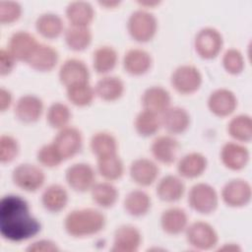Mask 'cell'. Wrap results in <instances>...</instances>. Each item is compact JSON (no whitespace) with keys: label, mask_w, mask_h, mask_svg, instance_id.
I'll use <instances>...</instances> for the list:
<instances>
[{"label":"cell","mask_w":252,"mask_h":252,"mask_svg":"<svg viewBox=\"0 0 252 252\" xmlns=\"http://www.w3.org/2000/svg\"><path fill=\"white\" fill-rule=\"evenodd\" d=\"M40 221L32 214L29 202L20 195L7 194L0 200V234L10 242H23L38 234Z\"/></svg>","instance_id":"cell-1"},{"label":"cell","mask_w":252,"mask_h":252,"mask_svg":"<svg viewBox=\"0 0 252 252\" xmlns=\"http://www.w3.org/2000/svg\"><path fill=\"white\" fill-rule=\"evenodd\" d=\"M105 224V216L94 208L75 209L66 215L63 222L66 233L74 238L95 235L103 230Z\"/></svg>","instance_id":"cell-2"},{"label":"cell","mask_w":252,"mask_h":252,"mask_svg":"<svg viewBox=\"0 0 252 252\" xmlns=\"http://www.w3.org/2000/svg\"><path fill=\"white\" fill-rule=\"evenodd\" d=\"M129 35L137 42L151 41L158 32V20L149 10L138 9L132 12L127 20Z\"/></svg>","instance_id":"cell-3"},{"label":"cell","mask_w":252,"mask_h":252,"mask_svg":"<svg viewBox=\"0 0 252 252\" xmlns=\"http://www.w3.org/2000/svg\"><path fill=\"white\" fill-rule=\"evenodd\" d=\"M187 201L195 212L209 215L214 213L219 206V194L211 184L199 182L190 188Z\"/></svg>","instance_id":"cell-4"},{"label":"cell","mask_w":252,"mask_h":252,"mask_svg":"<svg viewBox=\"0 0 252 252\" xmlns=\"http://www.w3.org/2000/svg\"><path fill=\"white\" fill-rule=\"evenodd\" d=\"M184 233L187 243L196 250H211L218 245V232L207 221L196 220L189 223Z\"/></svg>","instance_id":"cell-5"},{"label":"cell","mask_w":252,"mask_h":252,"mask_svg":"<svg viewBox=\"0 0 252 252\" xmlns=\"http://www.w3.org/2000/svg\"><path fill=\"white\" fill-rule=\"evenodd\" d=\"M223 46V37L219 30L205 27L197 32L194 37V49L199 57L210 60L216 58Z\"/></svg>","instance_id":"cell-6"},{"label":"cell","mask_w":252,"mask_h":252,"mask_svg":"<svg viewBox=\"0 0 252 252\" xmlns=\"http://www.w3.org/2000/svg\"><path fill=\"white\" fill-rule=\"evenodd\" d=\"M203 83L200 70L191 64H183L176 67L170 76L172 88L180 94H192L196 93Z\"/></svg>","instance_id":"cell-7"},{"label":"cell","mask_w":252,"mask_h":252,"mask_svg":"<svg viewBox=\"0 0 252 252\" xmlns=\"http://www.w3.org/2000/svg\"><path fill=\"white\" fill-rule=\"evenodd\" d=\"M12 181L15 186L23 191L32 193L39 190L45 182L43 170L32 163L23 162L14 167Z\"/></svg>","instance_id":"cell-8"},{"label":"cell","mask_w":252,"mask_h":252,"mask_svg":"<svg viewBox=\"0 0 252 252\" xmlns=\"http://www.w3.org/2000/svg\"><path fill=\"white\" fill-rule=\"evenodd\" d=\"M95 170L87 162H76L65 171V180L75 192L85 193L90 191L95 183Z\"/></svg>","instance_id":"cell-9"},{"label":"cell","mask_w":252,"mask_h":252,"mask_svg":"<svg viewBox=\"0 0 252 252\" xmlns=\"http://www.w3.org/2000/svg\"><path fill=\"white\" fill-rule=\"evenodd\" d=\"M220 197L226 206L230 208H242L250 203L252 188L247 180L234 178L222 186Z\"/></svg>","instance_id":"cell-10"},{"label":"cell","mask_w":252,"mask_h":252,"mask_svg":"<svg viewBox=\"0 0 252 252\" xmlns=\"http://www.w3.org/2000/svg\"><path fill=\"white\" fill-rule=\"evenodd\" d=\"M83 134L73 126H67L61 130L54 137L52 143L63 158L64 160L74 158L83 148Z\"/></svg>","instance_id":"cell-11"},{"label":"cell","mask_w":252,"mask_h":252,"mask_svg":"<svg viewBox=\"0 0 252 252\" xmlns=\"http://www.w3.org/2000/svg\"><path fill=\"white\" fill-rule=\"evenodd\" d=\"M39 43L32 33L17 31L10 36L7 49L17 61L28 63Z\"/></svg>","instance_id":"cell-12"},{"label":"cell","mask_w":252,"mask_h":252,"mask_svg":"<svg viewBox=\"0 0 252 252\" xmlns=\"http://www.w3.org/2000/svg\"><path fill=\"white\" fill-rule=\"evenodd\" d=\"M207 105L211 113L217 117H227L231 115L237 107V98L234 93L225 88L214 90L207 100Z\"/></svg>","instance_id":"cell-13"},{"label":"cell","mask_w":252,"mask_h":252,"mask_svg":"<svg viewBox=\"0 0 252 252\" xmlns=\"http://www.w3.org/2000/svg\"><path fill=\"white\" fill-rule=\"evenodd\" d=\"M142 244V233L132 224H121L114 230L112 252H136Z\"/></svg>","instance_id":"cell-14"},{"label":"cell","mask_w":252,"mask_h":252,"mask_svg":"<svg viewBox=\"0 0 252 252\" xmlns=\"http://www.w3.org/2000/svg\"><path fill=\"white\" fill-rule=\"evenodd\" d=\"M60 83L65 87L76 84L89 83L90 71L87 64L78 58H68L60 66L58 71Z\"/></svg>","instance_id":"cell-15"},{"label":"cell","mask_w":252,"mask_h":252,"mask_svg":"<svg viewBox=\"0 0 252 252\" xmlns=\"http://www.w3.org/2000/svg\"><path fill=\"white\" fill-rule=\"evenodd\" d=\"M42 99L34 94H24L18 98L14 107L15 117L22 123L37 122L43 112Z\"/></svg>","instance_id":"cell-16"},{"label":"cell","mask_w":252,"mask_h":252,"mask_svg":"<svg viewBox=\"0 0 252 252\" xmlns=\"http://www.w3.org/2000/svg\"><path fill=\"white\" fill-rule=\"evenodd\" d=\"M180 144L173 135L165 134L156 137L151 144V153L156 161L172 164L177 159Z\"/></svg>","instance_id":"cell-17"},{"label":"cell","mask_w":252,"mask_h":252,"mask_svg":"<svg viewBox=\"0 0 252 252\" xmlns=\"http://www.w3.org/2000/svg\"><path fill=\"white\" fill-rule=\"evenodd\" d=\"M159 168L156 160L147 158L134 159L129 166V175L133 182L142 187L155 183L158 177Z\"/></svg>","instance_id":"cell-18"},{"label":"cell","mask_w":252,"mask_h":252,"mask_svg":"<svg viewBox=\"0 0 252 252\" xmlns=\"http://www.w3.org/2000/svg\"><path fill=\"white\" fill-rule=\"evenodd\" d=\"M221 163L230 170L243 169L250 158L248 149L238 142H226L222 145L220 152Z\"/></svg>","instance_id":"cell-19"},{"label":"cell","mask_w":252,"mask_h":252,"mask_svg":"<svg viewBox=\"0 0 252 252\" xmlns=\"http://www.w3.org/2000/svg\"><path fill=\"white\" fill-rule=\"evenodd\" d=\"M161 127L170 135H179L186 132L191 123V117L187 109L181 106H169L160 114Z\"/></svg>","instance_id":"cell-20"},{"label":"cell","mask_w":252,"mask_h":252,"mask_svg":"<svg viewBox=\"0 0 252 252\" xmlns=\"http://www.w3.org/2000/svg\"><path fill=\"white\" fill-rule=\"evenodd\" d=\"M123 68L131 76H142L147 74L153 65L152 55L143 48L128 49L122 60Z\"/></svg>","instance_id":"cell-21"},{"label":"cell","mask_w":252,"mask_h":252,"mask_svg":"<svg viewBox=\"0 0 252 252\" xmlns=\"http://www.w3.org/2000/svg\"><path fill=\"white\" fill-rule=\"evenodd\" d=\"M208 159L199 152H191L182 156L176 165L178 175L181 178L194 179L201 176L207 169Z\"/></svg>","instance_id":"cell-22"},{"label":"cell","mask_w":252,"mask_h":252,"mask_svg":"<svg viewBox=\"0 0 252 252\" xmlns=\"http://www.w3.org/2000/svg\"><path fill=\"white\" fill-rule=\"evenodd\" d=\"M159 224L163 232L168 235H179L183 233L189 224L186 211L179 207L165 209L159 218Z\"/></svg>","instance_id":"cell-23"},{"label":"cell","mask_w":252,"mask_h":252,"mask_svg":"<svg viewBox=\"0 0 252 252\" xmlns=\"http://www.w3.org/2000/svg\"><path fill=\"white\" fill-rule=\"evenodd\" d=\"M185 193V184L179 175L167 174L161 177L157 184L156 194L159 200L166 203L179 201Z\"/></svg>","instance_id":"cell-24"},{"label":"cell","mask_w":252,"mask_h":252,"mask_svg":"<svg viewBox=\"0 0 252 252\" xmlns=\"http://www.w3.org/2000/svg\"><path fill=\"white\" fill-rule=\"evenodd\" d=\"M141 102L144 109L151 110L160 115L171 106V95L169 92L161 86H151L144 91Z\"/></svg>","instance_id":"cell-25"},{"label":"cell","mask_w":252,"mask_h":252,"mask_svg":"<svg viewBox=\"0 0 252 252\" xmlns=\"http://www.w3.org/2000/svg\"><path fill=\"white\" fill-rule=\"evenodd\" d=\"M58 60L59 53L53 46L39 43L27 64L37 72H49L56 67Z\"/></svg>","instance_id":"cell-26"},{"label":"cell","mask_w":252,"mask_h":252,"mask_svg":"<svg viewBox=\"0 0 252 252\" xmlns=\"http://www.w3.org/2000/svg\"><path fill=\"white\" fill-rule=\"evenodd\" d=\"M40 201L45 211L57 214L66 208L69 201V195L64 186L53 183L48 185L42 191Z\"/></svg>","instance_id":"cell-27"},{"label":"cell","mask_w":252,"mask_h":252,"mask_svg":"<svg viewBox=\"0 0 252 252\" xmlns=\"http://www.w3.org/2000/svg\"><path fill=\"white\" fill-rule=\"evenodd\" d=\"M36 32L44 38L54 39L59 37L65 32L63 19L55 13L45 12L40 14L34 23Z\"/></svg>","instance_id":"cell-28"},{"label":"cell","mask_w":252,"mask_h":252,"mask_svg":"<svg viewBox=\"0 0 252 252\" xmlns=\"http://www.w3.org/2000/svg\"><path fill=\"white\" fill-rule=\"evenodd\" d=\"M65 16L70 26L90 27L94 19V9L90 2L72 1L65 9Z\"/></svg>","instance_id":"cell-29"},{"label":"cell","mask_w":252,"mask_h":252,"mask_svg":"<svg viewBox=\"0 0 252 252\" xmlns=\"http://www.w3.org/2000/svg\"><path fill=\"white\" fill-rule=\"evenodd\" d=\"M123 208L131 217H144L152 208L151 196L146 191L141 189L131 190L124 197Z\"/></svg>","instance_id":"cell-30"},{"label":"cell","mask_w":252,"mask_h":252,"mask_svg":"<svg viewBox=\"0 0 252 252\" xmlns=\"http://www.w3.org/2000/svg\"><path fill=\"white\" fill-rule=\"evenodd\" d=\"M94 88L95 95L108 102L118 100L125 91L124 82L119 77L109 75L100 78Z\"/></svg>","instance_id":"cell-31"},{"label":"cell","mask_w":252,"mask_h":252,"mask_svg":"<svg viewBox=\"0 0 252 252\" xmlns=\"http://www.w3.org/2000/svg\"><path fill=\"white\" fill-rule=\"evenodd\" d=\"M93 68L97 74L107 75L117 65L118 53L110 45L97 46L93 52Z\"/></svg>","instance_id":"cell-32"},{"label":"cell","mask_w":252,"mask_h":252,"mask_svg":"<svg viewBox=\"0 0 252 252\" xmlns=\"http://www.w3.org/2000/svg\"><path fill=\"white\" fill-rule=\"evenodd\" d=\"M92 200L98 207L103 209L112 208L118 201L119 192L116 186L110 181L95 182L90 190Z\"/></svg>","instance_id":"cell-33"},{"label":"cell","mask_w":252,"mask_h":252,"mask_svg":"<svg viewBox=\"0 0 252 252\" xmlns=\"http://www.w3.org/2000/svg\"><path fill=\"white\" fill-rule=\"evenodd\" d=\"M96 171L106 181H115L124 174V163L118 154L96 158Z\"/></svg>","instance_id":"cell-34"},{"label":"cell","mask_w":252,"mask_h":252,"mask_svg":"<svg viewBox=\"0 0 252 252\" xmlns=\"http://www.w3.org/2000/svg\"><path fill=\"white\" fill-rule=\"evenodd\" d=\"M63 35L68 48L77 52L87 49L93 40V33L89 27L69 26L65 29Z\"/></svg>","instance_id":"cell-35"},{"label":"cell","mask_w":252,"mask_h":252,"mask_svg":"<svg viewBox=\"0 0 252 252\" xmlns=\"http://www.w3.org/2000/svg\"><path fill=\"white\" fill-rule=\"evenodd\" d=\"M161 127L160 115L148 109H142L137 113L134 120V128L141 137L154 136Z\"/></svg>","instance_id":"cell-36"},{"label":"cell","mask_w":252,"mask_h":252,"mask_svg":"<svg viewBox=\"0 0 252 252\" xmlns=\"http://www.w3.org/2000/svg\"><path fill=\"white\" fill-rule=\"evenodd\" d=\"M90 149L96 158L105 157L117 154L118 142L112 133L99 131L91 137Z\"/></svg>","instance_id":"cell-37"},{"label":"cell","mask_w":252,"mask_h":252,"mask_svg":"<svg viewBox=\"0 0 252 252\" xmlns=\"http://www.w3.org/2000/svg\"><path fill=\"white\" fill-rule=\"evenodd\" d=\"M228 135L238 143H248L252 139V118L248 114L233 116L227 123Z\"/></svg>","instance_id":"cell-38"},{"label":"cell","mask_w":252,"mask_h":252,"mask_svg":"<svg viewBox=\"0 0 252 252\" xmlns=\"http://www.w3.org/2000/svg\"><path fill=\"white\" fill-rule=\"evenodd\" d=\"M66 96L73 105L78 107H85L92 104L96 95L94 88L89 82L67 87Z\"/></svg>","instance_id":"cell-39"},{"label":"cell","mask_w":252,"mask_h":252,"mask_svg":"<svg viewBox=\"0 0 252 252\" xmlns=\"http://www.w3.org/2000/svg\"><path fill=\"white\" fill-rule=\"evenodd\" d=\"M72 118V112L69 106L61 101L51 103L46 112V122L48 125L56 130H61L67 126Z\"/></svg>","instance_id":"cell-40"},{"label":"cell","mask_w":252,"mask_h":252,"mask_svg":"<svg viewBox=\"0 0 252 252\" xmlns=\"http://www.w3.org/2000/svg\"><path fill=\"white\" fill-rule=\"evenodd\" d=\"M221 64L223 69L230 75H238L245 68L244 57L236 48H228L223 52Z\"/></svg>","instance_id":"cell-41"},{"label":"cell","mask_w":252,"mask_h":252,"mask_svg":"<svg viewBox=\"0 0 252 252\" xmlns=\"http://www.w3.org/2000/svg\"><path fill=\"white\" fill-rule=\"evenodd\" d=\"M36 159L40 165L47 168L57 167L64 161L53 143L42 145L36 152Z\"/></svg>","instance_id":"cell-42"},{"label":"cell","mask_w":252,"mask_h":252,"mask_svg":"<svg viewBox=\"0 0 252 252\" xmlns=\"http://www.w3.org/2000/svg\"><path fill=\"white\" fill-rule=\"evenodd\" d=\"M20 145L18 140L10 135L3 134L0 137V162L3 164L10 163L19 156Z\"/></svg>","instance_id":"cell-43"},{"label":"cell","mask_w":252,"mask_h":252,"mask_svg":"<svg viewBox=\"0 0 252 252\" xmlns=\"http://www.w3.org/2000/svg\"><path fill=\"white\" fill-rule=\"evenodd\" d=\"M23 9L17 1H0V23L11 25L22 17Z\"/></svg>","instance_id":"cell-44"},{"label":"cell","mask_w":252,"mask_h":252,"mask_svg":"<svg viewBox=\"0 0 252 252\" xmlns=\"http://www.w3.org/2000/svg\"><path fill=\"white\" fill-rule=\"evenodd\" d=\"M17 60L11 54L7 48H1L0 50V75L7 76L15 68Z\"/></svg>","instance_id":"cell-45"},{"label":"cell","mask_w":252,"mask_h":252,"mask_svg":"<svg viewBox=\"0 0 252 252\" xmlns=\"http://www.w3.org/2000/svg\"><path fill=\"white\" fill-rule=\"evenodd\" d=\"M26 250L28 252H57L59 247L50 239H39L29 244Z\"/></svg>","instance_id":"cell-46"},{"label":"cell","mask_w":252,"mask_h":252,"mask_svg":"<svg viewBox=\"0 0 252 252\" xmlns=\"http://www.w3.org/2000/svg\"><path fill=\"white\" fill-rule=\"evenodd\" d=\"M12 103H13L12 93L3 87L0 88V111L5 112L11 107Z\"/></svg>","instance_id":"cell-47"},{"label":"cell","mask_w":252,"mask_h":252,"mask_svg":"<svg viewBox=\"0 0 252 252\" xmlns=\"http://www.w3.org/2000/svg\"><path fill=\"white\" fill-rule=\"evenodd\" d=\"M98 3H99V5L105 7L106 9H113L120 4L119 1H110V2L109 1H99Z\"/></svg>","instance_id":"cell-48"},{"label":"cell","mask_w":252,"mask_h":252,"mask_svg":"<svg viewBox=\"0 0 252 252\" xmlns=\"http://www.w3.org/2000/svg\"><path fill=\"white\" fill-rule=\"evenodd\" d=\"M142 7H145L144 9L145 10H148V8H152V7H154V6H156V5H158L159 4V2L158 1H139L138 2Z\"/></svg>","instance_id":"cell-49"},{"label":"cell","mask_w":252,"mask_h":252,"mask_svg":"<svg viewBox=\"0 0 252 252\" xmlns=\"http://www.w3.org/2000/svg\"><path fill=\"white\" fill-rule=\"evenodd\" d=\"M220 250H225V251H238L240 250L239 247L237 245H235L234 243H225L222 247L220 248Z\"/></svg>","instance_id":"cell-50"}]
</instances>
